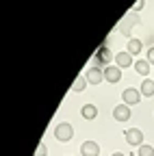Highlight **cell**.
Masks as SVG:
<instances>
[{
	"instance_id": "obj_1",
	"label": "cell",
	"mask_w": 154,
	"mask_h": 156,
	"mask_svg": "<svg viewBox=\"0 0 154 156\" xmlns=\"http://www.w3.org/2000/svg\"><path fill=\"white\" fill-rule=\"evenodd\" d=\"M54 136L59 141H72V136H74V128H72V124H67V122H63V124H59L54 128Z\"/></svg>"
},
{
	"instance_id": "obj_2",
	"label": "cell",
	"mask_w": 154,
	"mask_h": 156,
	"mask_svg": "<svg viewBox=\"0 0 154 156\" xmlns=\"http://www.w3.org/2000/svg\"><path fill=\"white\" fill-rule=\"evenodd\" d=\"M126 143L128 145H132V147H141L143 145V132L139 130V128H130V130H126Z\"/></svg>"
},
{
	"instance_id": "obj_3",
	"label": "cell",
	"mask_w": 154,
	"mask_h": 156,
	"mask_svg": "<svg viewBox=\"0 0 154 156\" xmlns=\"http://www.w3.org/2000/svg\"><path fill=\"white\" fill-rule=\"evenodd\" d=\"M113 58V54H111V50L106 48V46H100L98 50H95V54H93V61H95V67H100V65H106L109 67V61Z\"/></svg>"
},
{
	"instance_id": "obj_4",
	"label": "cell",
	"mask_w": 154,
	"mask_h": 156,
	"mask_svg": "<svg viewBox=\"0 0 154 156\" xmlns=\"http://www.w3.org/2000/svg\"><path fill=\"white\" fill-rule=\"evenodd\" d=\"M85 78H87L89 85H100V83L104 80V69L93 65V67H89V69L85 72Z\"/></svg>"
},
{
	"instance_id": "obj_5",
	"label": "cell",
	"mask_w": 154,
	"mask_h": 156,
	"mask_svg": "<svg viewBox=\"0 0 154 156\" xmlns=\"http://www.w3.org/2000/svg\"><path fill=\"white\" fill-rule=\"evenodd\" d=\"M122 95H124V104H128V106H130V104H139V102H141V91H139V89L128 87Z\"/></svg>"
},
{
	"instance_id": "obj_6",
	"label": "cell",
	"mask_w": 154,
	"mask_h": 156,
	"mask_svg": "<svg viewBox=\"0 0 154 156\" xmlns=\"http://www.w3.org/2000/svg\"><path fill=\"white\" fill-rule=\"evenodd\" d=\"M104 78L109 83H120V78H122V69L117 67V65H109V67H104Z\"/></svg>"
},
{
	"instance_id": "obj_7",
	"label": "cell",
	"mask_w": 154,
	"mask_h": 156,
	"mask_svg": "<svg viewBox=\"0 0 154 156\" xmlns=\"http://www.w3.org/2000/svg\"><path fill=\"white\" fill-rule=\"evenodd\" d=\"M113 117L117 122H128L130 119V108H128V104H117L113 108Z\"/></svg>"
},
{
	"instance_id": "obj_8",
	"label": "cell",
	"mask_w": 154,
	"mask_h": 156,
	"mask_svg": "<svg viewBox=\"0 0 154 156\" xmlns=\"http://www.w3.org/2000/svg\"><path fill=\"white\" fill-rule=\"evenodd\" d=\"M115 63H117V67H120V69H126V67L134 65L132 54H128V52H117V54H115Z\"/></svg>"
},
{
	"instance_id": "obj_9",
	"label": "cell",
	"mask_w": 154,
	"mask_h": 156,
	"mask_svg": "<svg viewBox=\"0 0 154 156\" xmlns=\"http://www.w3.org/2000/svg\"><path fill=\"white\" fill-rule=\"evenodd\" d=\"M81 152H83V156H98L100 154V147H98L95 141H85L81 145Z\"/></svg>"
},
{
	"instance_id": "obj_10",
	"label": "cell",
	"mask_w": 154,
	"mask_h": 156,
	"mask_svg": "<svg viewBox=\"0 0 154 156\" xmlns=\"http://www.w3.org/2000/svg\"><path fill=\"white\" fill-rule=\"evenodd\" d=\"M134 72L139 76H148L150 74V61L148 58H139V61H134Z\"/></svg>"
},
{
	"instance_id": "obj_11",
	"label": "cell",
	"mask_w": 154,
	"mask_h": 156,
	"mask_svg": "<svg viewBox=\"0 0 154 156\" xmlns=\"http://www.w3.org/2000/svg\"><path fill=\"white\" fill-rule=\"evenodd\" d=\"M141 48H143V44L139 41V39H128V44H126V52L128 54H139L141 52Z\"/></svg>"
},
{
	"instance_id": "obj_12",
	"label": "cell",
	"mask_w": 154,
	"mask_h": 156,
	"mask_svg": "<svg viewBox=\"0 0 154 156\" xmlns=\"http://www.w3.org/2000/svg\"><path fill=\"white\" fill-rule=\"evenodd\" d=\"M141 95H154V80L152 78H145V80L141 83Z\"/></svg>"
},
{
	"instance_id": "obj_13",
	"label": "cell",
	"mask_w": 154,
	"mask_h": 156,
	"mask_svg": "<svg viewBox=\"0 0 154 156\" xmlns=\"http://www.w3.org/2000/svg\"><path fill=\"white\" fill-rule=\"evenodd\" d=\"M81 113H83V117H85V119H95V115H98V108H95L93 104H85Z\"/></svg>"
},
{
	"instance_id": "obj_14",
	"label": "cell",
	"mask_w": 154,
	"mask_h": 156,
	"mask_svg": "<svg viewBox=\"0 0 154 156\" xmlns=\"http://www.w3.org/2000/svg\"><path fill=\"white\" fill-rule=\"evenodd\" d=\"M132 22H137V20H134V17H132V15H130V17H128V20H124V22H122V24H120V30H122V33H124V35H130V28H132V26H130V24H132Z\"/></svg>"
},
{
	"instance_id": "obj_15",
	"label": "cell",
	"mask_w": 154,
	"mask_h": 156,
	"mask_svg": "<svg viewBox=\"0 0 154 156\" xmlns=\"http://www.w3.org/2000/svg\"><path fill=\"white\" fill-rule=\"evenodd\" d=\"M85 85H87V78H85V76H78V78L74 80V85H72V91H83Z\"/></svg>"
},
{
	"instance_id": "obj_16",
	"label": "cell",
	"mask_w": 154,
	"mask_h": 156,
	"mask_svg": "<svg viewBox=\"0 0 154 156\" xmlns=\"http://www.w3.org/2000/svg\"><path fill=\"white\" fill-rule=\"evenodd\" d=\"M137 154H139V156H154V147L148 145V143H143V145L137 150Z\"/></svg>"
},
{
	"instance_id": "obj_17",
	"label": "cell",
	"mask_w": 154,
	"mask_h": 156,
	"mask_svg": "<svg viewBox=\"0 0 154 156\" xmlns=\"http://www.w3.org/2000/svg\"><path fill=\"white\" fill-rule=\"evenodd\" d=\"M46 154H48V147H46V143L41 141L39 145H37V150H35V154H33V156H46Z\"/></svg>"
},
{
	"instance_id": "obj_18",
	"label": "cell",
	"mask_w": 154,
	"mask_h": 156,
	"mask_svg": "<svg viewBox=\"0 0 154 156\" xmlns=\"http://www.w3.org/2000/svg\"><path fill=\"white\" fill-rule=\"evenodd\" d=\"M148 61H150V65H154V48L148 50Z\"/></svg>"
},
{
	"instance_id": "obj_19",
	"label": "cell",
	"mask_w": 154,
	"mask_h": 156,
	"mask_svg": "<svg viewBox=\"0 0 154 156\" xmlns=\"http://www.w3.org/2000/svg\"><path fill=\"white\" fill-rule=\"evenodd\" d=\"M141 9H143V2H137V5L132 7V11H141Z\"/></svg>"
},
{
	"instance_id": "obj_20",
	"label": "cell",
	"mask_w": 154,
	"mask_h": 156,
	"mask_svg": "<svg viewBox=\"0 0 154 156\" xmlns=\"http://www.w3.org/2000/svg\"><path fill=\"white\" fill-rule=\"evenodd\" d=\"M113 156H124V154H122V152H115V154H113Z\"/></svg>"
}]
</instances>
